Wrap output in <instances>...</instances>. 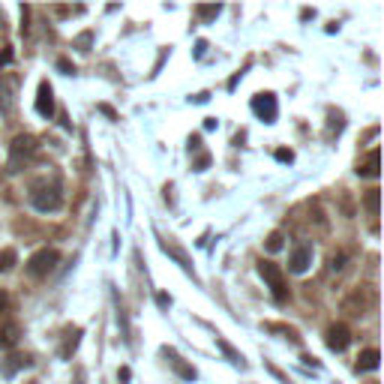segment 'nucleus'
<instances>
[{
    "label": "nucleus",
    "instance_id": "obj_6",
    "mask_svg": "<svg viewBox=\"0 0 384 384\" xmlns=\"http://www.w3.org/2000/svg\"><path fill=\"white\" fill-rule=\"evenodd\" d=\"M36 115L39 117H52L54 115V94H52V84H48V82H39V90H36Z\"/></svg>",
    "mask_w": 384,
    "mask_h": 384
},
{
    "label": "nucleus",
    "instance_id": "obj_4",
    "mask_svg": "<svg viewBox=\"0 0 384 384\" xmlns=\"http://www.w3.org/2000/svg\"><path fill=\"white\" fill-rule=\"evenodd\" d=\"M252 111L265 120V124H274L276 120V96L274 94H258L252 99Z\"/></svg>",
    "mask_w": 384,
    "mask_h": 384
},
{
    "label": "nucleus",
    "instance_id": "obj_20",
    "mask_svg": "<svg viewBox=\"0 0 384 384\" xmlns=\"http://www.w3.org/2000/svg\"><path fill=\"white\" fill-rule=\"evenodd\" d=\"M57 69H60V73H66V75H73V73H75V66L69 64L66 57H64V60H57Z\"/></svg>",
    "mask_w": 384,
    "mask_h": 384
},
{
    "label": "nucleus",
    "instance_id": "obj_9",
    "mask_svg": "<svg viewBox=\"0 0 384 384\" xmlns=\"http://www.w3.org/2000/svg\"><path fill=\"white\" fill-rule=\"evenodd\" d=\"M30 154H36V138H34V135H18V138L13 141V165H15L22 156H30Z\"/></svg>",
    "mask_w": 384,
    "mask_h": 384
},
{
    "label": "nucleus",
    "instance_id": "obj_22",
    "mask_svg": "<svg viewBox=\"0 0 384 384\" xmlns=\"http://www.w3.org/2000/svg\"><path fill=\"white\" fill-rule=\"evenodd\" d=\"M78 45H82V52H87V45H90V34H82V36H78Z\"/></svg>",
    "mask_w": 384,
    "mask_h": 384
},
{
    "label": "nucleus",
    "instance_id": "obj_3",
    "mask_svg": "<svg viewBox=\"0 0 384 384\" xmlns=\"http://www.w3.org/2000/svg\"><path fill=\"white\" fill-rule=\"evenodd\" d=\"M57 261H60V252L45 246V249H39V252H34V256H30L27 274L36 276V279H43V276H48V274H52V270L57 267Z\"/></svg>",
    "mask_w": 384,
    "mask_h": 384
},
{
    "label": "nucleus",
    "instance_id": "obj_12",
    "mask_svg": "<svg viewBox=\"0 0 384 384\" xmlns=\"http://www.w3.org/2000/svg\"><path fill=\"white\" fill-rule=\"evenodd\" d=\"M15 342H18V325L9 321V325L0 327V348H13Z\"/></svg>",
    "mask_w": 384,
    "mask_h": 384
},
{
    "label": "nucleus",
    "instance_id": "obj_2",
    "mask_svg": "<svg viewBox=\"0 0 384 384\" xmlns=\"http://www.w3.org/2000/svg\"><path fill=\"white\" fill-rule=\"evenodd\" d=\"M258 274L261 279L270 286V291H274V300L276 303H286L288 300V286H286V276H282V270L274 265V261H261L258 265Z\"/></svg>",
    "mask_w": 384,
    "mask_h": 384
},
{
    "label": "nucleus",
    "instance_id": "obj_13",
    "mask_svg": "<svg viewBox=\"0 0 384 384\" xmlns=\"http://www.w3.org/2000/svg\"><path fill=\"white\" fill-rule=\"evenodd\" d=\"M216 346L222 348V355H226L231 363H235V367H246V363H244V355H240V351H235V348H231L228 346V342L226 339H222V337H216Z\"/></svg>",
    "mask_w": 384,
    "mask_h": 384
},
{
    "label": "nucleus",
    "instance_id": "obj_11",
    "mask_svg": "<svg viewBox=\"0 0 384 384\" xmlns=\"http://www.w3.org/2000/svg\"><path fill=\"white\" fill-rule=\"evenodd\" d=\"M378 363H381L378 351L367 348V351H360V357H357V372H372V369H378Z\"/></svg>",
    "mask_w": 384,
    "mask_h": 384
},
{
    "label": "nucleus",
    "instance_id": "obj_25",
    "mask_svg": "<svg viewBox=\"0 0 384 384\" xmlns=\"http://www.w3.org/2000/svg\"><path fill=\"white\" fill-rule=\"evenodd\" d=\"M99 111H103V115H108L111 120H115V117H117V115H115V108H108V105H99Z\"/></svg>",
    "mask_w": 384,
    "mask_h": 384
},
{
    "label": "nucleus",
    "instance_id": "obj_26",
    "mask_svg": "<svg viewBox=\"0 0 384 384\" xmlns=\"http://www.w3.org/2000/svg\"><path fill=\"white\" fill-rule=\"evenodd\" d=\"M6 303H9V300H6V295H3V291H0V312L6 309Z\"/></svg>",
    "mask_w": 384,
    "mask_h": 384
},
{
    "label": "nucleus",
    "instance_id": "obj_15",
    "mask_svg": "<svg viewBox=\"0 0 384 384\" xmlns=\"http://www.w3.org/2000/svg\"><path fill=\"white\" fill-rule=\"evenodd\" d=\"M282 240H286V237H282V231H270L267 240H265V249H267V252H279L282 246H286Z\"/></svg>",
    "mask_w": 384,
    "mask_h": 384
},
{
    "label": "nucleus",
    "instance_id": "obj_5",
    "mask_svg": "<svg viewBox=\"0 0 384 384\" xmlns=\"http://www.w3.org/2000/svg\"><path fill=\"white\" fill-rule=\"evenodd\" d=\"M309 265H312V246H309V244L295 246V252H291V258H288L291 274H307Z\"/></svg>",
    "mask_w": 384,
    "mask_h": 384
},
{
    "label": "nucleus",
    "instance_id": "obj_16",
    "mask_svg": "<svg viewBox=\"0 0 384 384\" xmlns=\"http://www.w3.org/2000/svg\"><path fill=\"white\" fill-rule=\"evenodd\" d=\"M18 367H30V357H9V363H6V367H3V372H6V376H13V372L18 369Z\"/></svg>",
    "mask_w": 384,
    "mask_h": 384
},
{
    "label": "nucleus",
    "instance_id": "obj_24",
    "mask_svg": "<svg viewBox=\"0 0 384 384\" xmlns=\"http://www.w3.org/2000/svg\"><path fill=\"white\" fill-rule=\"evenodd\" d=\"M9 60H13V52H9V48H6V52H3V54H0V66H6V64H9Z\"/></svg>",
    "mask_w": 384,
    "mask_h": 384
},
{
    "label": "nucleus",
    "instance_id": "obj_1",
    "mask_svg": "<svg viewBox=\"0 0 384 384\" xmlns=\"http://www.w3.org/2000/svg\"><path fill=\"white\" fill-rule=\"evenodd\" d=\"M30 205H34L39 214H54L64 205V195H60V186L57 184H36L34 192H30Z\"/></svg>",
    "mask_w": 384,
    "mask_h": 384
},
{
    "label": "nucleus",
    "instance_id": "obj_18",
    "mask_svg": "<svg viewBox=\"0 0 384 384\" xmlns=\"http://www.w3.org/2000/svg\"><path fill=\"white\" fill-rule=\"evenodd\" d=\"M195 13L205 18V22H210V18H216V15L222 13V6H219V3H216V6H195Z\"/></svg>",
    "mask_w": 384,
    "mask_h": 384
},
{
    "label": "nucleus",
    "instance_id": "obj_21",
    "mask_svg": "<svg viewBox=\"0 0 384 384\" xmlns=\"http://www.w3.org/2000/svg\"><path fill=\"white\" fill-rule=\"evenodd\" d=\"M276 159H279V163H291L295 154H291V150H276Z\"/></svg>",
    "mask_w": 384,
    "mask_h": 384
},
{
    "label": "nucleus",
    "instance_id": "obj_7",
    "mask_svg": "<svg viewBox=\"0 0 384 384\" xmlns=\"http://www.w3.org/2000/svg\"><path fill=\"white\" fill-rule=\"evenodd\" d=\"M351 342V330L346 325H333L327 327V348L330 351H346Z\"/></svg>",
    "mask_w": 384,
    "mask_h": 384
},
{
    "label": "nucleus",
    "instance_id": "obj_17",
    "mask_svg": "<svg viewBox=\"0 0 384 384\" xmlns=\"http://www.w3.org/2000/svg\"><path fill=\"white\" fill-rule=\"evenodd\" d=\"M13 265H15V249H3V252H0V274L9 270Z\"/></svg>",
    "mask_w": 384,
    "mask_h": 384
},
{
    "label": "nucleus",
    "instance_id": "obj_10",
    "mask_svg": "<svg viewBox=\"0 0 384 384\" xmlns=\"http://www.w3.org/2000/svg\"><path fill=\"white\" fill-rule=\"evenodd\" d=\"M165 355H168V360H171V369H175L180 378H186V381H195V369H192V367H186V363H184V357H180L177 351H165Z\"/></svg>",
    "mask_w": 384,
    "mask_h": 384
},
{
    "label": "nucleus",
    "instance_id": "obj_19",
    "mask_svg": "<svg viewBox=\"0 0 384 384\" xmlns=\"http://www.w3.org/2000/svg\"><path fill=\"white\" fill-rule=\"evenodd\" d=\"M367 210L372 216H378V189H369L367 192Z\"/></svg>",
    "mask_w": 384,
    "mask_h": 384
},
{
    "label": "nucleus",
    "instance_id": "obj_14",
    "mask_svg": "<svg viewBox=\"0 0 384 384\" xmlns=\"http://www.w3.org/2000/svg\"><path fill=\"white\" fill-rule=\"evenodd\" d=\"M357 175H363V177H378V150H372L369 159H367V165L357 168Z\"/></svg>",
    "mask_w": 384,
    "mask_h": 384
},
{
    "label": "nucleus",
    "instance_id": "obj_23",
    "mask_svg": "<svg viewBox=\"0 0 384 384\" xmlns=\"http://www.w3.org/2000/svg\"><path fill=\"white\" fill-rule=\"evenodd\" d=\"M156 303H159V307H163V309H168V307H171V297H168V295H159V297H156Z\"/></svg>",
    "mask_w": 384,
    "mask_h": 384
},
{
    "label": "nucleus",
    "instance_id": "obj_8",
    "mask_svg": "<svg viewBox=\"0 0 384 384\" xmlns=\"http://www.w3.org/2000/svg\"><path fill=\"white\" fill-rule=\"evenodd\" d=\"M159 249H163V252H165V256H171V258H175V261H177V265H180V267H184V270H186V274H189V276H195V274H192V265H189L186 252H184V249H180V246H175V240H165V237H163V240H159Z\"/></svg>",
    "mask_w": 384,
    "mask_h": 384
}]
</instances>
